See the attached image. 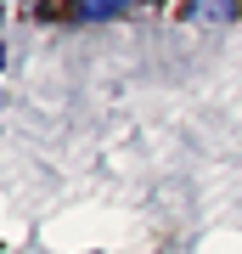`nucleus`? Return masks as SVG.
I'll use <instances>...</instances> for the list:
<instances>
[{
  "mask_svg": "<svg viewBox=\"0 0 242 254\" xmlns=\"http://www.w3.org/2000/svg\"><path fill=\"white\" fill-rule=\"evenodd\" d=\"M237 6H192V23H231Z\"/></svg>",
  "mask_w": 242,
  "mask_h": 254,
  "instance_id": "obj_1",
  "label": "nucleus"
},
{
  "mask_svg": "<svg viewBox=\"0 0 242 254\" xmlns=\"http://www.w3.org/2000/svg\"><path fill=\"white\" fill-rule=\"evenodd\" d=\"M118 11H124V6H118V0H90V6H79V11H73V17H118Z\"/></svg>",
  "mask_w": 242,
  "mask_h": 254,
  "instance_id": "obj_2",
  "label": "nucleus"
}]
</instances>
